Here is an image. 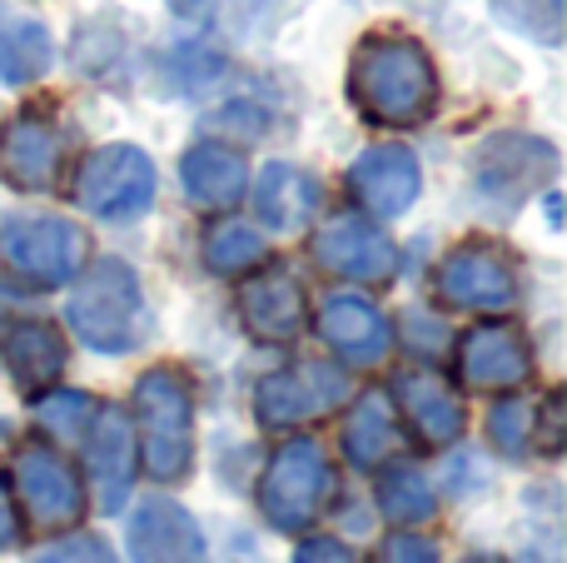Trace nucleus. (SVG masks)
<instances>
[{
    "label": "nucleus",
    "mask_w": 567,
    "mask_h": 563,
    "mask_svg": "<svg viewBox=\"0 0 567 563\" xmlns=\"http://www.w3.org/2000/svg\"><path fill=\"white\" fill-rule=\"evenodd\" d=\"M349 95L369 125L409 130L439 110V70L413 35H369L353 50Z\"/></svg>",
    "instance_id": "obj_1"
},
{
    "label": "nucleus",
    "mask_w": 567,
    "mask_h": 563,
    "mask_svg": "<svg viewBox=\"0 0 567 563\" xmlns=\"http://www.w3.org/2000/svg\"><path fill=\"white\" fill-rule=\"evenodd\" d=\"M65 319L80 345L95 349V355H125V349H135L150 329L140 275L115 255L95 259V265L80 275V285L70 289Z\"/></svg>",
    "instance_id": "obj_2"
},
{
    "label": "nucleus",
    "mask_w": 567,
    "mask_h": 563,
    "mask_svg": "<svg viewBox=\"0 0 567 563\" xmlns=\"http://www.w3.org/2000/svg\"><path fill=\"white\" fill-rule=\"evenodd\" d=\"M145 469L159 484H175L195 464V389L179 369L155 365L135 379V419Z\"/></svg>",
    "instance_id": "obj_3"
},
{
    "label": "nucleus",
    "mask_w": 567,
    "mask_h": 563,
    "mask_svg": "<svg viewBox=\"0 0 567 563\" xmlns=\"http://www.w3.org/2000/svg\"><path fill=\"white\" fill-rule=\"evenodd\" d=\"M329 494H333V474L323 444L313 434H293L275 449L265 479H259V514L279 534H303L323 514Z\"/></svg>",
    "instance_id": "obj_4"
},
{
    "label": "nucleus",
    "mask_w": 567,
    "mask_h": 563,
    "mask_svg": "<svg viewBox=\"0 0 567 563\" xmlns=\"http://www.w3.org/2000/svg\"><path fill=\"white\" fill-rule=\"evenodd\" d=\"M75 205L95 219L125 225L155 205V160L140 145H100L80 160Z\"/></svg>",
    "instance_id": "obj_5"
},
{
    "label": "nucleus",
    "mask_w": 567,
    "mask_h": 563,
    "mask_svg": "<svg viewBox=\"0 0 567 563\" xmlns=\"http://www.w3.org/2000/svg\"><path fill=\"white\" fill-rule=\"evenodd\" d=\"M0 249L30 285H70L90 255L85 229L65 215H10L0 225Z\"/></svg>",
    "instance_id": "obj_6"
},
{
    "label": "nucleus",
    "mask_w": 567,
    "mask_h": 563,
    "mask_svg": "<svg viewBox=\"0 0 567 563\" xmlns=\"http://www.w3.org/2000/svg\"><path fill=\"white\" fill-rule=\"evenodd\" d=\"M349 399V375L343 365H329V359H299L289 369H275V375L259 379L255 389V419L259 429H299L309 419H323L329 409H339Z\"/></svg>",
    "instance_id": "obj_7"
},
{
    "label": "nucleus",
    "mask_w": 567,
    "mask_h": 563,
    "mask_svg": "<svg viewBox=\"0 0 567 563\" xmlns=\"http://www.w3.org/2000/svg\"><path fill=\"white\" fill-rule=\"evenodd\" d=\"M10 479H16L20 509H25L35 524L45 529H70L80 514H85V489H80V474L65 464L60 449H50L45 439H30L10 454Z\"/></svg>",
    "instance_id": "obj_8"
},
{
    "label": "nucleus",
    "mask_w": 567,
    "mask_h": 563,
    "mask_svg": "<svg viewBox=\"0 0 567 563\" xmlns=\"http://www.w3.org/2000/svg\"><path fill=\"white\" fill-rule=\"evenodd\" d=\"M439 295L453 309H473V315H503L518 299V269L488 239H468V245L449 249L439 265Z\"/></svg>",
    "instance_id": "obj_9"
},
{
    "label": "nucleus",
    "mask_w": 567,
    "mask_h": 563,
    "mask_svg": "<svg viewBox=\"0 0 567 563\" xmlns=\"http://www.w3.org/2000/svg\"><path fill=\"white\" fill-rule=\"evenodd\" d=\"M478 190L488 199H498L503 209H518L528 195H538L553 175H558V150L538 135H518V130H503L488 145L478 150Z\"/></svg>",
    "instance_id": "obj_10"
},
{
    "label": "nucleus",
    "mask_w": 567,
    "mask_h": 563,
    "mask_svg": "<svg viewBox=\"0 0 567 563\" xmlns=\"http://www.w3.org/2000/svg\"><path fill=\"white\" fill-rule=\"evenodd\" d=\"M313 259L329 275L353 279V285H389L399 275V245L363 215L323 219L319 235H313Z\"/></svg>",
    "instance_id": "obj_11"
},
{
    "label": "nucleus",
    "mask_w": 567,
    "mask_h": 563,
    "mask_svg": "<svg viewBox=\"0 0 567 563\" xmlns=\"http://www.w3.org/2000/svg\"><path fill=\"white\" fill-rule=\"evenodd\" d=\"M533 375V349L528 335L508 319H483L463 335L458 345V379L478 395H508V389L528 385Z\"/></svg>",
    "instance_id": "obj_12"
},
{
    "label": "nucleus",
    "mask_w": 567,
    "mask_h": 563,
    "mask_svg": "<svg viewBox=\"0 0 567 563\" xmlns=\"http://www.w3.org/2000/svg\"><path fill=\"white\" fill-rule=\"evenodd\" d=\"M60 165H65V135L45 110H20L0 130V175L16 190L45 195V190H55Z\"/></svg>",
    "instance_id": "obj_13"
},
{
    "label": "nucleus",
    "mask_w": 567,
    "mask_h": 563,
    "mask_svg": "<svg viewBox=\"0 0 567 563\" xmlns=\"http://www.w3.org/2000/svg\"><path fill=\"white\" fill-rule=\"evenodd\" d=\"M90 424H95L85 439L90 489H95L100 514H120L135 489V424L120 405H100Z\"/></svg>",
    "instance_id": "obj_14"
},
{
    "label": "nucleus",
    "mask_w": 567,
    "mask_h": 563,
    "mask_svg": "<svg viewBox=\"0 0 567 563\" xmlns=\"http://www.w3.org/2000/svg\"><path fill=\"white\" fill-rule=\"evenodd\" d=\"M349 190L369 215L379 219H399L409 215V205L423 190V170L413 160V150L403 145H369L359 160L349 165Z\"/></svg>",
    "instance_id": "obj_15"
},
{
    "label": "nucleus",
    "mask_w": 567,
    "mask_h": 563,
    "mask_svg": "<svg viewBox=\"0 0 567 563\" xmlns=\"http://www.w3.org/2000/svg\"><path fill=\"white\" fill-rule=\"evenodd\" d=\"M130 563H205V529L175 499H145L130 514Z\"/></svg>",
    "instance_id": "obj_16"
},
{
    "label": "nucleus",
    "mask_w": 567,
    "mask_h": 563,
    "mask_svg": "<svg viewBox=\"0 0 567 563\" xmlns=\"http://www.w3.org/2000/svg\"><path fill=\"white\" fill-rule=\"evenodd\" d=\"M319 339L343 365H383L393 349V325L363 295H329L319 305Z\"/></svg>",
    "instance_id": "obj_17"
},
{
    "label": "nucleus",
    "mask_w": 567,
    "mask_h": 563,
    "mask_svg": "<svg viewBox=\"0 0 567 563\" xmlns=\"http://www.w3.org/2000/svg\"><path fill=\"white\" fill-rule=\"evenodd\" d=\"M393 405L403 409L409 429L423 439L429 449H449L463 439V399L449 389V379H439L433 369H399L393 375Z\"/></svg>",
    "instance_id": "obj_18"
},
{
    "label": "nucleus",
    "mask_w": 567,
    "mask_h": 563,
    "mask_svg": "<svg viewBox=\"0 0 567 563\" xmlns=\"http://www.w3.org/2000/svg\"><path fill=\"white\" fill-rule=\"evenodd\" d=\"M239 319L265 345H293L303 335V289L289 269H265L239 295Z\"/></svg>",
    "instance_id": "obj_19"
},
{
    "label": "nucleus",
    "mask_w": 567,
    "mask_h": 563,
    "mask_svg": "<svg viewBox=\"0 0 567 563\" xmlns=\"http://www.w3.org/2000/svg\"><path fill=\"white\" fill-rule=\"evenodd\" d=\"M0 355H6V369L25 395H40L60 379L65 369V339H60L55 325L45 319H16V325L0 335Z\"/></svg>",
    "instance_id": "obj_20"
},
{
    "label": "nucleus",
    "mask_w": 567,
    "mask_h": 563,
    "mask_svg": "<svg viewBox=\"0 0 567 563\" xmlns=\"http://www.w3.org/2000/svg\"><path fill=\"white\" fill-rule=\"evenodd\" d=\"M319 180L299 165H265L255 180V209L279 235H293V229L309 225L319 215Z\"/></svg>",
    "instance_id": "obj_21"
},
{
    "label": "nucleus",
    "mask_w": 567,
    "mask_h": 563,
    "mask_svg": "<svg viewBox=\"0 0 567 563\" xmlns=\"http://www.w3.org/2000/svg\"><path fill=\"white\" fill-rule=\"evenodd\" d=\"M179 180H185V195L205 209H229L245 199L249 190V165L239 150L229 145H195L179 160Z\"/></svg>",
    "instance_id": "obj_22"
},
{
    "label": "nucleus",
    "mask_w": 567,
    "mask_h": 563,
    "mask_svg": "<svg viewBox=\"0 0 567 563\" xmlns=\"http://www.w3.org/2000/svg\"><path fill=\"white\" fill-rule=\"evenodd\" d=\"M403 444V429H399V414H393V399L369 389V395L353 399L349 419H343V454H349L353 469H379L399 454Z\"/></svg>",
    "instance_id": "obj_23"
},
{
    "label": "nucleus",
    "mask_w": 567,
    "mask_h": 563,
    "mask_svg": "<svg viewBox=\"0 0 567 563\" xmlns=\"http://www.w3.org/2000/svg\"><path fill=\"white\" fill-rule=\"evenodd\" d=\"M50 60H55L50 30L25 10L0 6V80L6 85H30L50 70Z\"/></svg>",
    "instance_id": "obj_24"
},
{
    "label": "nucleus",
    "mask_w": 567,
    "mask_h": 563,
    "mask_svg": "<svg viewBox=\"0 0 567 563\" xmlns=\"http://www.w3.org/2000/svg\"><path fill=\"white\" fill-rule=\"evenodd\" d=\"M373 499H379V514L389 519L393 529H413L423 519L439 514V499H433V484L423 479V469H413L409 459L383 469L379 464V479H373Z\"/></svg>",
    "instance_id": "obj_25"
},
{
    "label": "nucleus",
    "mask_w": 567,
    "mask_h": 563,
    "mask_svg": "<svg viewBox=\"0 0 567 563\" xmlns=\"http://www.w3.org/2000/svg\"><path fill=\"white\" fill-rule=\"evenodd\" d=\"M265 255H269L265 235L249 229L245 219H225V225H215L205 235V265L215 269V275H245V269L259 265Z\"/></svg>",
    "instance_id": "obj_26"
},
{
    "label": "nucleus",
    "mask_w": 567,
    "mask_h": 563,
    "mask_svg": "<svg viewBox=\"0 0 567 563\" xmlns=\"http://www.w3.org/2000/svg\"><path fill=\"white\" fill-rule=\"evenodd\" d=\"M493 16L538 45H558L567 25V0H493Z\"/></svg>",
    "instance_id": "obj_27"
},
{
    "label": "nucleus",
    "mask_w": 567,
    "mask_h": 563,
    "mask_svg": "<svg viewBox=\"0 0 567 563\" xmlns=\"http://www.w3.org/2000/svg\"><path fill=\"white\" fill-rule=\"evenodd\" d=\"M488 439L498 444V454L523 459L533 449V439H538V409L523 395H503L498 405L488 409Z\"/></svg>",
    "instance_id": "obj_28"
},
{
    "label": "nucleus",
    "mask_w": 567,
    "mask_h": 563,
    "mask_svg": "<svg viewBox=\"0 0 567 563\" xmlns=\"http://www.w3.org/2000/svg\"><path fill=\"white\" fill-rule=\"evenodd\" d=\"M90 419H95V399L80 389H50L45 399H35V424L60 439H75L80 429H90Z\"/></svg>",
    "instance_id": "obj_29"
},
{
    "label": "nucleus",
    "mask_w": 567,
    "mask_h": 563,
    "mask_svg": "<svg viewBox=\"0 0 567 563\" xmlns=\"http://www.w3.org/2000/svg\"><path fill=\"white\" fill-rule=\"evenodd\" d=\"M35 563H120V559L100 534H70V539L35 549Z\"/></svg>",
    "instance_id": "obj_30"
},
{
    "label": "nucleus",
    "mask_w": 567,
    "mask_h": 563,
    "mask_svg": "<svg viewBox=\"0 0 567 563\" xmlns=\"http://www.w3.org/2000/svg\"><path fill=\"white\" fill-rule=\"evenodd\" d=\"M373 563H439V544L399 529V534H389L379 549H373Z\"/></svg>",
    "instance_id": "obj_31"
},
{
    "label": "nucleus",
    "mask_w": 567,
    "mask_h": 563,
    "mask_svg": "<svg viewBox=\"0 0 567 563\" xmlns=\"http://www.w3.org/2000/svg\"><path fill=\"white\" fill-rule=\"evenodd\" d=\"M293 563H353V554L339 544V539L313 534V539H303V544L293 549Z\"/></svg>",
    "instance_id": "obj_32"
},
{
    "label": "nucleus",
    "mask_w": 567,
    "mask_h": 563,
    "mask_svg": "<svg viewBox=\"0 0 567 563\" xmlns=\"http://www.w3.org/2000/svg\"><path fill=\"white\" fill-rule=\"evenodd\" d=\"M16 544H20V519H16V504H10L6 474H0V549H16Z\"/></svg>",
    "instance_id": "obj_33"
}]
</instances>
